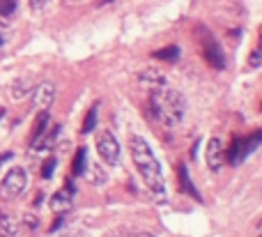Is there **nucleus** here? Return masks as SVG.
Segmentation results:
<instances>
[{
	"mask_svg": "<svg viewBox=\"0 0 262 237\" xmlns=\"http://www.w3.org/2000/svg\"><path fill=\"white\" fill-rule=\"evenodd\" d=\"M129 152H131V159H134L140 178H143V182L147 184L154 196L163 201V196H166V180H163L161 164L157 161V157H154L152 147L147 145V141L143 136H131Z\"/></svg>",
	"mask_w": 262,
	"mask_h": 237,
	"instance_id": "obj_1",
	"label": "nucleus"
},
{
	"mask_svg": "<svg viewBox=\"0 0 262 237\" xmlns=\"http://www.w3.org/2000/svg\"><path fill=\"white\" fill-rule=\"evenodd\" d=\"M149 109H152L154 118L161 124L175 127L184 118L186 101L182 97V92L172 90V88H168V83H163V85L152 88V92H149Z\"/></svg>",
	"mask_w": 262,
	"mask_h": 237,
	"instance_id": "obj_2",
	"label": "nucleus"
},
{
	"mask_svg": "<svg viewBox=\"0 0 262 237\" xmlns=\"http://www.w3.org/2000/svg\"><path fill=\"white\" fill-rule=\"evenodd\" d=\"M28 187V173L21 166H14L0 182V196L3 198H16L23 193V189Z\"/></svg>",
	"mask_w": 262,
	"mask_h": 237,
	"instance_id": "obj_3",
	"label": "nucleus"
},
{
	"mask_svg": "<svg viewBox=\"0 0 262 237\" xmlns=\"http://www.w3.org/2000/svg\"><path fill=\"white\" fill-rule=\"evenodd\" d=\"M200 46H203V55H205V60H207L209 67L219 69V72L226 69V53H223L221 44H219L209 32H205V30L200 32Z\"/></svg>",
	"mask_w": 262,
	"mask_h": 237,
	"instance_id": "obj_4",
	"label": "nucleus"
},
{
	"mask_svg": "<svg viewBox=\"0 0 262 237\" xmlns=\"http://www.w3.org/2000/svg\"><path fill=\"white\" fill-rule=\"evenodd\" d=\"M97 152H99L104 164H108V166L120 164V143L115 141V136L111 132H101L97 136Z\"/></svg>",
	"mask_w": 262,
	"mask_h": 237,
	"instance_id": "obj_5",
	"label": "nucleus"
},
{
	"mask_svg": "<svg viewBox=\"0 0 262 237\" xmlns=\"http://www.w3.org/2000/svg\"><path fill=\"white\" fill-rule=\"evenodd\" d=\"M72 203H74V182H72V178H69L67 184L51 196V210L58 212V214H64V212L72 207Z\"/></svg>",
	"mask_w": 262,
	"mask_h": 237,
	"instance_id": "obj_6",
	"label": "nucleus"
},
{
	"mask_svg": "<svg viewBox=\"0 0 262 237\" xmlns=\"http://www.w3.org/2000/svg\"><path fill=\"white\" fill-rule=\"evenodd\" d=\"M205 159H207L209 170H214V173H219V170L223 168V164H226V150H223L221 138H212V141L207 143Z\"/></svg>",
	"mask_w": 262,
	"mask_h": 237,
	"instance_id": "obj_7",
	"label": "nucleus"
},
{
	"mask_svg": "<svg viewBox=\"0 0 262 237\" xmlns=\"http://www.w3.org/2000/svg\"><path fill=\"white\" fill-rule=\"evenodd\" d=\"M60 134H62V127H60V124L46 129V132L41 134L35 143H30V150L32 152H49V150H53V147L60 143Z\"/></svg>",
	"mask_w": 262,
	"mask_h": 237,
	"instance_id": "obj_8",
	"label": "nucleus"
},
{
	"mask_svg": "<svg viewBox=\"0 0 262 237\" xmlns=\"http://www.w3.org/2000/svg\"><path fill=\"white\" fill-rule=\"evenodd\" d=\"M53 99H55V85L53 83H39V85L35 88V97H32V101H35V106L37 109H41V111H49V106L53 104Z\"/></svg>",
	"mask_w": 262,
	"mask_h": 237,
	"instance_id": "obj_9",
	"label": "nucleus"
},
{
	"mask_svg": "<svg viewBox=\"0 0 262 237\" xmlns=\"http://www.w3.org/2000/svg\"><path fill=\"white\" fill-rule=\"evenodd\" d=\"M85 170H88V150L85 147H78L72 161V175L74 178H81V175H85Z\"/></svg>",
	"mask_w": 262,
	"mask_h": 237,
	"instance_id": "obj_10",
	"label": "nucleus"
},
{
	"mask_svg": "<svg viewBox=\"0 0 262 237\" xmlns=\"http://www.w3.org/2000/svg\"><path fill=\"white\" fill-rule=\"evenodd\" d=\"M18 221L12 214H0V237H16Z\"/></svg>",
	"mask_w": 262,
	"mask_h": 237,
	"instance_id": "obj_11",
	"label": "nucleus"
},
{
	"mask_svg": "<svg viewBox=\"0 0 262 237\" xmlns=\"http://www.w3.org/2000/svg\"><path fill=\"white\" fill-rule=\"evenodd\" d=\"M177 173H180V189L186 193V196H191V198H198L200 201V196H198V189L191 184V180H189V173H186V166L184 164H180V168H177Z\"/></svg>",
	"mask_w": 262,
	"mask_h": 237,
	"instance_id": "obj_12",
	"label": "nucleus"
},
{
	"mask_svg": "<svg viewBox=\"0 0 262 237\" xmlns=\"http://www.w3.org/2000/svg\"><path fill=\"white\" fill-rule=\"evenodd\" d=\"M140 83L147 88H157V85H163V83H166V76H163L161 72H157V69H147V72L140 74Z\"/></svg>",
	"mask_w": 262,
	"mask_h": 237,
	"instance_id": "obj_13",
	"label": "nucleus"
},
{
	"mask_svg": "<svg viewBox=\"0 0 262 237\" xmlns=\"http://www.w3.org/2000/svg\"><path fill=\"white\" fill-rule=\"evenodd\" d=\"M49 122H51V115H49V111H41L39 115H37V120H35V129H32V143L37 141V138L41 136V134L49 129Z\"/></svg>",
	"mask_w": 262,
	"mask_h": 237,
	"instance_id": "obj_14",
	"label": "nucleus"
},
{
	"mask_svg": "<svg viewBox=\"0 0 262 237\" xmlns=\"http://www.w3.org/2000/svg\"><path fill=\"white\" fill-rule=\"evenodd\" d=\"M154 58H157V60H166V62H175V60L180 58V46H177V44L166 46V49L157 51V53H154Z\"/></svg>",
	"mask_w": 262,
	"mask_h": 237,
	"instance_id": "obj_15",
	"label": "nucleus"
},
{
	"mask_svg": "<svg viewBox=\"0 0 262 237\" xmlns=\"http://www.w3.org/2000/svg\"><path fill=\"white\" fill-rule=\"evenodd\" d=\"M95 127H97V104H92L90 111H88V115H85V120H83V124H81V132L90 134V132H95Z\"/></svg>",
	"mask_w": 262,
	"mask_h": 237,
	"instance_id": "obj_16",
	"label": "nucleus"
},
{
	"mask_svg": "<svg viewBox=\"0 0 262 237\" xmlns=\"http://www.w3.org/2000/svg\"><path fill=\"white\" fill-rule=\"evenodd\" d=\"M30 90H32V85L28 81H16V83H14V88H12V95L16 97V99H23V97H26Z\"/></svg>",
	"mask_w": 262,
	"mask_h": 237,
	"instance_id": "obj_17",
	"label": "nucleus"
},
{
	"mask_svg": "<svg viewBox=\"0 0 262 237\" xmlns=\"http://www.w3.org/2000/svg\"><path fill=\"white\" fill-rule=\"evenodd\" d=\"M249 67L251 69H258L262 67V46L258 44L253 51H251V55H249Z\"/></svg>",
	"mask_w": 262,
	"mask_h": 237,
	"instance_id": "obj_18",
	"label": "nucleus"
},
{
	"mask_svg": "<svg viewBox=\"0 0 262 237\" xmlns=\"http://www.w3.org/2000/svg\"><path fill=\"white\" fill-rule=\"evenodd\" d=\"M55 166H58V159H55V157H49V159H46V164L41 166V178H44V180H51V178H53Z\"/></svg>",
	"mask_w": 262,
	"mask_h": 237,
	"instance_id": "obj_19",
	"label": "nucleus"
},
{
	"mask_svg": "<svg viewBox=\"0 0 262 237\" xmlns=\"http://www.w3.org/2000/svg\"><path fill=\"white\" fill-rule=\"evenodd\" d=\"M16 12V0H0V16H12Z\"/></svg>",
	"mask_w": 262,
	"mask_h": 237,
	"instance_id": "obj_20",
	"label": "nucleus"
},
{
	"mask_svg": "<svg viewBox=\"0 0 262 237\" xmlns=\"http://www.w3.org/2000/svg\"><path fill=\"white\" fill-rule=\"evenodd\" d=\"M90 175H92V178H90L92 184H104V182H106V173L99 168V166H92V168H90Z\"/></svg>",
	"mask_w": 262,
	"mask_h": 237,
	"instance_id": "obj_21",
	"label": "nucleus"
},
{
	"mask_svg": "<svg viewBox=\"0 0 262 237\" xmlns=\"http://www.w3.org/2000/svg\"><path fill=\"white\" fill-rule=\"evenodd\" d=\"M51 5V0H30V9L32 12H44Z\"/></svg>",
	"mask_w": 262,
	"mask_h": 237,
	"instance_id": "obj_22",
	"label": "nucleus"
},
{
	"mask_svg": "<svg viewBox=\"0 0 262 237\" xmlns=\"http://www.w3.org/2000/svg\"><path fill=\"white\" fill-rule=\"evenodd\" d=\"M7 37H9V28L5 26V23H0V46L7 41Z\"/></svg>",
	"mask_w": 262,
	"mask_h": 237,
	"instance_id": "obj_23",
	"label": "nucleus"
},
{
	"mask_svg": "<svg viewBox=\"0 0 262 237\" xmlns=\"http://www.w3.org/2000/svg\"><path fill=\"white\" fill-rule=\"evenodd\" d=\"M129 237H157V235L149 233V230H136V233H129Z\"/></svg>",
	"mask_w": 262,
	"mask_h": 237,
	"instance_id": "obj_24",
	"label": "nucleus"
},
{
	"mask_svg": "<svg viewBox=\"0 0 262 237\" xmlns=\"http://www.w3.org/2000/svg\"><path fill=\"white\" fill-rule=\"evenodd\" d=\"M26 226H30V228H37V219H35V217H26Z\"/></svg>",
	"mask_w": 262,
	"mask_h": 237,
	"instance_id": "obj_25",
	"label": "nucleus"
},
{
	"mask_svg": "<svg viewBox=\"0 0 262 237\" xmlns=\"http://www.w3.org/2000/svg\"><path fill=\"white\" fill-rule=\"evenodd\" d=\"M7 159H12V152H5V155H0V166H3Z\"/></svg>",
	"mask_w": 262,
	"mask_h": 237,
	"instance_id": "obj_26",
	"label": "nucleus"
},
{
	"mask_svg": "<svg viewBox=\"0 0 262 237\" xmlns=\"http://www.w3.org/2000/svg\"><path fill=\"white\" fill-rule=\"evenodd\" d=\"M258 237H262V221L258 224Z\"/></svg>",
	"mask_w": 262,
	"mask_h": 237,
	"instance_id": "obj_27",
	"label": "nucleus"
},
{
	"mask_svg": "<svg viewBox=\"0 0 262 237\" xmlns=\"http://www.w3.org/2000/svg\"><path fill=\"white\" fill-rule=\"evenodd\" d=\"M260 46H262V28H260Z\"/></svg>",
	"mask_w": 262,
	"mask_h": 237,
	"instance_id": "obj_28",
	"label": "nucleus"
},
{
	"mask_svg": "<svg viewBox=\"0 0 262 237\" xmlns=\"http://www.w3.org/2000/svg\"><path fill=\"white\" fill-rule=\"evenodd\" d=\"M260 111H262V106H260Z\"/></svg>",
	"mask_w": 262,
	"mask_h": 237,
	"instance_id": "obj_29",
	"label": "nucleus"
}]
</instances>
